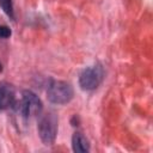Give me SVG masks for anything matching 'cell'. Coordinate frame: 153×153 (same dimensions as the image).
I'll return each mask as SVG.
<instances>
[{"mask_svg":"<svg viewBox=\"0 0 153 153\" xmlns=\"http://www.w3.org/2000/svg\"><path fill=\"white\" fill-rule=\"evenodd\" d=\"M43 109L42 102L38 98V96L30 91V90H25L22 92V96L19 99H17L13 110L22 116L23 118H31V117H36L38 115H41Z\"/></svg>","mask_w":153,"mask_h":153,"instance_id":"cell-1","label":"cell"},{"mask_svg":"<svg viewBox=\"0 0 153 153\" xmlns=\"http://www.w3.org/2000/svg\"><path fill=\"white\" fill-rule=\"evenodd\" d=\"M73 87L62 80H51L47 88L48 100L53 104H67L73 98Z\"/></svg>","mask_w":153,"mask_h":153,"instance_id":"cell-2","label":"cell"},{"mask_svg":"<svg viewBox=\"0 0 153 153\" xmlns=\"http://www.w3.org/2000/svg\"><path fill=\"white\" fill-rule=\"evenodd\" d=\"M38 135L44 145H53L57 134V117L54 112L41 115L38 121Z\"/></svg>","mask_w":153,"mask_h":153,"instance_id":"cell-3","label":"cell"},{"mask_svg":"<svg viewBox=\"0 0 153 153\" xmlns=\"http://www.w3.org/2000/svg\"><path fill=\"white\" fill-rule=\"evenodd\" d=\"M104 78V69L102 65L97 63L90 67H86L79 74V85L84 91L96 90Z\"/></svg>","mask_w":153,"mask_h":153,"instance_id":"cell-4","label":"cell"},{"mask_svg":"<svg viewBox=\"0 0 153 153\" xmlns=\"http://www.w3.org/2000/svg\"><path fill=\"white\" fill-rule=\"evenodd\" d=\"M16 102L17 97L14 87L6 81H0V110L13 109Z\"/></svg>","mask_w":153,"mask_h":153,"instance_id":"cell-5","label":"cell"},{"mask_svg":"<svg viewBox=\"0 0 153 153\" xmlns=\"http://www.w3.org/2000/svg\"><path fill=\"white\" fill-rule=\"evenodd\" d=\"M72 148L74 152H79V153L88 152L90 151L88 140L81 133H75L72 137Z\"/></svg>","mask_w":153,"mask_h":153,"instance_id":"cell-6","label":"cell"},{"mask_svg":"<svg viewBox=\"0 0 153 153\" xmlns=\"http://www.w3.org/2000/svg\"><path fill=\"white\" fill-rule=\"evenodd\" d=\"M0 7L12 20L14 19V10H13L12 0H0Z\"/></svg>","mask_w":153,"mask_h":153,"instance_id":"cell-7","label":"cell"},{"mask_svg":"<svg viewBox=\"0 0 153 153\" xmlns=\"http://www.w3.org/2000/svg\"><path fill=\"white\" fill-rule=\"evenodd\" d=\"M11 36V30L6 25H0V38H8Z\"/></svg>","mask_w":153,"mask_h":153,"instance_id":"cell-8","label":"cell"},{"mask_svg":"<svg viewBox=\"0 0 153 153\" xmlns=\"http://www.w3.org/2000/svg\"><path fill=\"white\" fill-rule=\"evenodd\" d=\"M2 71V66H1V63H0V72Z\"/></svg>","mask_w":153,"mask_h":153,"instance_id":"cell-9","label":"cell"}]
</instances>
